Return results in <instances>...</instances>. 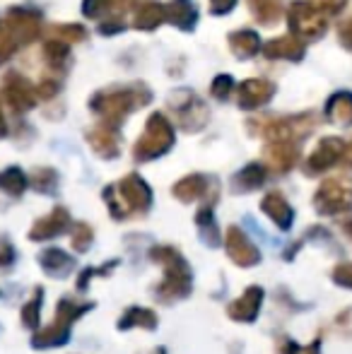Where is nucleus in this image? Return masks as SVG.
<instances>
[{"label": "nucleus", "mask_w": 352, "mask_h": 354, "mask_svg": "<svg viewBox=\"0 0 352 354\" xmlns=\"http://www.w3.org/2000/svg\"><path fill=\"white\" fill-rule=\"evenodd\" d=\"M268 58H285V61H299L304 56V41L299 37H280L272 39L263 46Z\"/></svg>", "instance_id": "a211bd4d"}, {"label": "nucleus", "mask_w": 352, "mask_h": 354, "mask_svg": "<svg viewBox=\"0 0 352 354\" xmlns=\"http://www.w3.org/2000/svg\"><path fill=\"white\" fill-rule=\"evenodd\" d=\"M230 46H232V51H234V56L251 58L259 53L261 39H259V34L251 32V29H241V32L230 34Z\"/></svg>", "instance_id": "393cba45"}, {"label": "nucleus", "mask_w": 352, "mask_h": 354, "mask_svg": "<svg viewBox=\"0 0 352 354\" xmlns=\"http://www.w3.org/2000/svg\"><path fill=\"white\" fill-rule=\"evenodd\" d=\"M225 251L230 256V261L239 268H256L261 263V251L259 246H254L249 236L244 234V229L230 227L225 236Z\"/></svg>", "instance_id": "6e6552de"}, {"label": "nucleus", "mask_w": 352, "mask_h": 354, "mask_svg": "<svg viewBox=\"0 0 352 354\" xmlns=\"http://www.w3.org/2000/svg\"><path fill=\"white\" fill-rule=\"evenodd\" d=\"M39 266L46 275L51 277H66L75 270V261L73 256H68L61 248H46L44 253H39Z\"/></svg>", "instance_id": "dca6fc26"}, {"label": "nucleus", "mask_w": 352, "mask_h": 354, "mask_svg": "<svg viewBox=\"0 0 352 354\" xmlns=\"http://www.w3.org/2000/svg\"><path fill=\"white\" fill-rule=\"evenodd\" d=\"M287 19L290 27L295 32V37H299L302 41H314L326 34V17L314 3L309 0H297L287 10Z\"/></svg>", "instance_id": "7ed1b4c3"}, {"label": "nucleus", "mask_w": 352, "mask_h": 354, "mask_svg": "<svg viewBox=\"0 0 352 354\" xmlns=\"http://www.w3.org/2000/svg\"><path fill=\"white\" fill-rule=\"evenodd\" d=\"M92 241H94L92 227L85 222H77L75 229H73V248H75L77 253H85V251H89Z\"/></svg>", "instance_id": "c756f323"}, {"label": "nucleus", "mask_w": 352, "mask_h": 354, "mask_svg": "<svg viewBox=\"0 0 352 354\" xmlns=\"http://www.w3.org/2000/svg\"><path fill=\"white\" fill-rule=\"evenodd\" d=\"M167 19L165 5L157 0H142L136 8V27L138 29H155L160 22Z\"/></svg>", "instance_id": "5701e85b"}, {"label": "nucleus", "mask_w": 352, "mask_h": 354, "mask_svg": "<svg viewBox=\"0 0 352 354\" xmlns=\"http://www.w3.org/2000/svg\"><path fill=\"white\" fill-rule=\"evenodd\" d=\"M41 299H44V289H37L34 297L22 306V323L27 328L39 326V318H41Z\"/></svg>", "instance_id": "c85d7f7f"}, {"label": "nucleus", "mask_w": 352, "mask_h": 354, "mask_svg": "<svg viewBox=\"0 0 352 354\" xmlns=\"http://www.w3.org/2000/svg\"><path fill=\"white\" fill-rule=\"evenodd\" d=\"M314 207L319 214L333 217L352 210V183L348 178H328L314 193Z\"/></svg>", "instance_id": "20e7f679"}, {"label": "nucleus", "mask_w": 352, "mask_h": 354, "mask_svg": "<svg viewBox=\"0 0 352 354\" xmlns=\"http://www.w3.org/2000/svg\"><path fill=\"white\" fill-rule=\"evenodd\" d=\"M92 145H94V149H97L102 157H106V159H111V157H116L118 154V138L113 136V133H109V131H97L92 136Z\"/></svg>", "instance_id": "cd10ccee"}, {"label": "nucleus", "mask_w": 352, "mask_h": 354, "mask_svg": "<svg viewBox=\"0 0 352 354\" xmlns=\"http://www.w3.org/2000/svg\"><path fill=\"white\" fill-rule=\"evenodd\" d=\"M92 308H94L92 301L80 304V301H73V299L63 297L61 301H58V308H56V316H53V321L61 323V326H66V328H73V323H75L80 316H85L87 311H92Z\"/></svg>", "instance_id": "b1692460"}, {"label": "nucleus", "mask_w": 352, "mask_h": 354, "mask_svg": "<svg viewBox=\"0 0 352 354\" xmlns=\"http://www.w3.org/2000/svg\"><path fill=\"white\" fill-rule=\"evenodd\" d=\"M326 113H328L331 121H338L343 126H350L352 123V94L340 92L333 94L326 104Z\"/></svg>", "instance_id": "a878e982"}, {"label": "nucleus", "mask_w": 352, "mask_h": 354, "mask_svg": "<svg viewBox=\"0 0 352 354\" xmlns=\"http://www.w3.org/2000/svg\"><path fill=\"white\" fill-rule=\"evenodd\" d=\"M150 261L162 266V270H165V277L152 289L155 299H160L162 304H174L178 299H186L188 294H191V289H193L191 268H188L186 258H183L174 246H167V243L152 246Z\"/></svg>", "instance_id": "f257e3e1"}, {"label": "nucleus", "mask_w": 352, "mask_h": 354, "mask_svg": "<svg viewBox=\"0 0 352 354\" xmlns=\"http://www.w3.org/2000/svg\"><path fill=\"white\" fill-rule=\"evenodd\" d=\"M266 183V167L259 162H251L232 178V188L234 193H251L256 188H261Z\"/></svg>", "instance_id": "aec40b11"}, {"label": "nucleus", "mask_w": 352, "mask_h": 354, "mask_svg": "<svg viewBox=\"0 0 352 354\" xmlns=\"http://www.w3.org/2000/svg\"><path fill=\"white\" fill-rule=\"evenodd\" d=\"M234 80L230 77V75H222V77H217L215 82H212V94H215L217 99H227L232 92H234Z\"/></svg>", "instance_id": "72a5a7b5"}, {"label": "nucleus", "mask_w": 352, "mask_h": 354, "mask_svg": "<svg viewBox=\"0 0 352 354\" xmlns=\"http://www.w3.org/2000/svg\"><path fill=\"white\" fill-rule=\"evenodd\" d=\"M15 261V251H12V246L10 243H0V268H5V266H10V263Z\"/></svg>", "instance_id": "4c0bfd02"}, {"label": "nucleus", "mask_w": 352, "mask_h": 354, "mask_svg": "<svg viewBox=\"0 0 352 354\" xmlns=\"http://www.w3.org/2000/svg\"><path fill=\"white\" fill-rule=\"evenodd\" d=\"M71 340V328L61 326V323L53 321L48 328H41L39 333H34L32 345L37 350H48V347H61Z\"/></svg>", "instance_id": "412c9836"}, {"label": "nucleus", "mask_w": 352, "mask_h": 354, "mask_svg": "<svg viewBox=\"0 0 352 354\" xmlns=\"http://www.w3.org/2000/svg\"><path fill=\"white\" fill-rule=\"evenodd\" d=\"M237 89V102L241 109H259L266 102H270V97L275 94V84L268 82L263 77H251L244 80Z\"/></svg>", "instance_id": "9b49d317"}, {"label": "nucleus", "mask_w": 352, "mask_h": 354, "mask_svg": "<svg viewBox=\"0 0 352 354\" xmlns=\"http://www.w3.org/2000/svg\"><path fill=\"white\" fill-rule=\"evenodd\" d=\"M263 299H266V292L263 287H246L244 294L230 301L227 306V316L232 318L234 323H254L259 318L261 308H263Z\"/></svg>", "instance_id": "1a4fd4ad"}, {"label": "nucleus", "mask_w": 352, "mask_h": 354, "mask_svg": "<svg viewBox=\"0 0 352 354\" xmlns=\"http://www.w3.org/2000/svg\"><path fill=\"white\" fill-rule=\"evenodd\" d=\"M196 227H198V236L203 239V243L210 248H217L222 243L220 236V227H217L215 210H212L210 203L201 205V210L196 212Z\"/></svg>", "instance_id": "f3484780"}, {"label": "nucleus", "mask_w": 352, "mask_h": 354, "mask_svg": "<svg viewBox=\"0 0 352 354\" xmlns=\"http://www.w3.org/2000/svg\"><path fill=\"white\" fill-rule=\"evenodd\" d=\"M314 5L324 12H340L345 8V0H314Z\"/></svg>", "instance_id": "c9c22d12"}, {"label": "nucleus", "mask_w": 352, "mask_h": 354, "mask_svg": "<svg viewBox=\"0 0 352 354\" xmlns=\"http://www.w3.org/2000/svg\"><path fill=\"white\" fill-rule=\"evenodd\" d=\"M176 201L181 203H193V201H203L205 196H210L215 201V183L207 176H201V174H191V176H183L181 181L174 183L172 188Z\"/></svg>", "instance_id": "ddd939ff"}, {"label": "nucleus", "mask_w": 352, "mask_h": 354, "mask_svg": "<svg viewBox=\"0 0 352 354\" xmlns=\"http://www.w3.org/2000/svg\"><path fill=\"white\" fill-rule=\"evenodd\" d=\"M331 280H333L338 287H345V289H352V263L350 261H343L331 270Z\"/></svg>", "instance_id": "7c9ffc66"}, {"label": "nucleus", "mask_w": 352, "mask_h": 354, "mask_svg": "<svg viewBox=\"0 0 352 354\" xmlns=\"http://www.w3.org/2000/svg\"><path fill=\"white\" fill-rule=\"evenodd\" d=\"M160 318L152 308L145 306H131L118 321V330H131V328H142V330H157Z\"/></svg>", "instance_id": "6ab92c4d"}, {"label": "nucleus", "mask_w": 352, "mask_h": 354, "mask_svg": "<svg viewBox=\"0 0 352 354\" xmlns=\"http://www.w3.org/2000/svg\"><path fill=\"white\" fill-rule=\"evenodd\" d=\"M261 210L268 214V219H270L280 232H287V229L292 227V222H295V210H292V205L287 203V198L277 191L268 193L263 201H261Z\"/></svg>", "instance_id": "4468645a"}, {"label": "nucleus", "mask_w": 352, "mask_h": 354, "mask_svg": "<svg viewBox=\"0 0 352 354\" xmlns=\"http://www.w3.org/2000/svg\"><path fill=\"white\" fill-rule=\"evenodd\" d=\"M249 8L261 24H275L282 15L280 0H249Z\"/></svg>", "instance_id": "bb28decb"}, {"label": "nucleus", "mask_w": 352, "mask_h": 354, "mask_svg": "<svg viewBox=\"0 0 352 354\" xmlns=\"http://www.w3.org/2000/svg\"><path fill=\"white\" fill-rule=\"evenodd\" d=\"M297 354H321V340L316 337L311 345H306V347H299V352Z\"/></svg>", "instance_id": "ea45409f"}, {"label": "nucleus", "mask_w": 352, "mask_h": 354, "mask_svg": "<svg viewBox=\"0 0 352 354\" xmlns=\"http://www.w3.org/2000/svg\"><path fill=\"white\" fill-rule=\"evenodd\" d=\"M275 350H277V354H297L299 352V345H297L292 337L280 335V337H275Z\"/></svg>", "instance_id": "f704fd0d"}, {"label": "nucleus", "mask_w": 352, "mask_h": 354, "mask_svg": "<svg viewBox=\"0 0 352 354\" xmlns=\"http://www.w3.org/2000/svg\"><path fill=\"white\" fill-rule=\"evenodd\" d=\"M343 162H345V164H348V167H352V140H350V142H345Z\"/></svg>", "instance_id": "a19ab883"}, {"label": "nucleus", "mask_w": 352, "mask_h": 354, "mask_svg": "<svg viewBox=\"0 0 352 354\" xmlns=\"http://www.w3.org/2000/svg\"><path fill=\"white\" fill-rule=\"evenodd\" d=\"M155 354H167V350H165V347H157Z\"/></svg>", "instance_id": "37998d69"}, {"label": "nucleus", "mask_w": 352, "mask_h": 354, "mask_svg": "<svg viewBox=\"0 0 352 354\" xmlns=\"http://www.w3.org/2000/svg\"><path fill=\"white\" fill-rule=\"evenodd\" d=\"M118 201L126 205V210L131 214H145L152 205V191L138 174H128L123 181H118L116 186Z\"/></svg>", "instance_id": "423d86ee"}, {"label": "nucleus", "mask_w": 352, "mask_h": 354, "mask_svg": "<svg viewBox=\"0 0 352 354\" xmlns=\"http://www.w3.org/2000/svg\"><path fill=\"white\" fill-rule=\"evenodd\" d=\"M169 104H172V109L176 111L178 126H181L183 131H198V128L205 126L207 109H205V104H203L193 92H176V94H172Z\"/></svg>", "instance_id": "0eeeda50"}, {"label": "nucleus", "mask_w": 352, "mask_h": 354, "mask_svg": "<svg viewBox=\"0 0 352 354\" xmlns=\"http://www.w3.org/2000/svg\"><path fill=\"white\" fill-rule=\"evenodd\" d=\"M147 102H150V92H147L145 87H140V84H133V87H128V89H116V94L102 99L97 106L109 123H118V121H123V116H128L133 109L142 106V104H147Z\"/></svg>", "instance_id": "39448f33"}, {"label": "nucleus", "mask_w": 352, "mask_h": 354, "mask_svg": "<svg viewBox=\"0 0 352 354\" xmlns=\"http://www.w3.org/2000/svg\"><path fill=\"white\" fill-rule=\"evenodd\" d=\"M172 145H174V128H172V123L162 113H152L147 118V126L142 131L140 140L133 147V157H136V162H150V159H157L169 152Z\"/></svg>", "instance_id": "f03ea898"}, {"label": "nucleus", "mask_w": 352, "mask_h": 354, "mask_svg": "<svg viewBox=\"0 0 352 354\" xmlns=\"http://www.w3.org/2000/svg\"><path fill=\"white\" fill-rule=\"evenodd\" d=\"M118 261H111L106 268H85V270L80 272V277H77V289H87L89 287V280H92L94 275H109V272L116 268Z\"/></svg>", "instance_id": "2f4dec72"}, {"label": "nucleus", "mask_w": 352, "mask_h": 354, "mask_svg": "<svg viewBox=\"0 0 352 354\" xmlns=\"http://www.w3.org/2000/svg\"><path fill=\"white\" fill-rule=\"evenodd\" d=\"M345 142L340 138H324L316 149L311 152V157L306 159V174H324L328 169H333L338 162H343Z\"/></svg>", "instance_id": "9d476101"}, {"label": "nucleus", "mask_w": 352, "mask_h": 354, "mask_svg": "<svg viewBox=\"0 0 352 354\" xmlns=\"http://www.w3.org/2000/svg\"><path fill=\"white\" fill-rule=\"evenodd\" d=\"M68 227H71V214H68V210H63V207H56L48 217H41L34 224L32 232H29V239L32 241H48V239L63 234Z\"/></svg>", "instance_id": "2eb2a0df"}, {"label": "nucleus", "mask_w": 352, "mask_h": 354, "mask_svg": "<svg viewBox=\"0 0 352 354\" xmlns=\"http://www.w3.org/2000/svg\"><path fill=\"white\" fill-rule=\"evenodd\" d=\"M263 157L266 164L275 174H287L295 169L297 159H299V147H297L295 140H270Z\"/></svg>", "instance_id": "f8f14e48"}, {"label": "nucleus", "mask_w": 352, "mask_h": 354, "mask_svg": "<svg viewBox=\"0 0 352 354\" xmlns=\"http://www.w3.org/2000/svg\"><path fill=\"white\" fill-rule=\"evenodd\" d=\"M104 198H106V201H109V210H111V214H113V217H116V219H126V217H131V212L126 210V205H123V203L116 198V191H113V186L104 191Z\"/></svg>", "instance_id": "473e14b6"}, {"label": "nucleus", "mask_w": 352, "mask_h": 354, "mask_svg": "<svg viewBox=\"0 0 352 354\" xmlns=\"http://www.w3.org/2000/svg\"><path fill=\"white\" fill-rule=\"evenodd\" d=\"M165 12L167 19L181 29H193L198 19V10L193 8L191 0H172L169 5H165Z\"/></svg>", "instance_id": "4be33fe9"}, {"label": "nucleus", "mask_w": 352, "mask_h": 354, "mask_svg": "<svg viewBox=\"0 0 352 354\" xmlns=\"http://www.w3.org/2000/svg\"><path fill=\"white\" fill-rule=\"evenodd\" d=\"M340 39H343L345 46L352 48V19H348V22L340 24Z\"/></svg>", "instance_id": "58836bf2"}, {"label": "nucleus", "mask_w": 352, "mask_h": 354, "mask_svg": "<svg viewBox=\"0 0 352 354\" xmlns=\"http://www.w3.org/2000/svg\"><path fill=\"white\" fill-rule=\"evenodd\" d=\"M237 5V0H210V10L215 15H225L230 12L232 8Z\"/></svg>", "instance_id": "e433bc0d"}, {"label": "nucleus", "mask_w": 352, "mask_h": 354, "mask_svg": "<svg viewBox=\"0 0 352 354\" xmlns=\"http://www.w3.org/2000/svg\"><path fill=\"white\" fill-rule=\"evenodd\" d=\"M340 227H343L345 236H348V239H350V241H352V217H350V219H345V222H343V224H340Z\"/></svg>", "instance_id": "79ce46f5"}]
</instances>
